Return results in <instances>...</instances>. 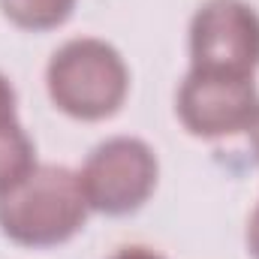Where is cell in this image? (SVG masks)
<instances>
[{"mask_svg": "<svg viewBox=\"0 0 259 259\" xmlns=\"http://www.w3.org/2000/svg\"><path fill=\"white\" fill-rule=\"evenodd\" d=\"M130 88L124 58L103 39L81 36L61 46L49 64L55 106L81 121H100L121 109Z\"/></svg>", "mask_w": 259, "mask_h": 259, "instance_id": "2", "label": "cell"}, {"mask_svg": "<svg viewBox=\"0 0 259 259\" xmlns=\"http://www.w3.org/2000/svg\"><path fill=\"white\" fill-rule=\"evenodd\" d=\"M190 55L199 72L253 75L259 66V15L244 0H208L190 27Z\"/></svg>", "mask_w": 259, "mask_h": 259, "instance_id": "4", "label": "cell"}, {"mask_svg": "<svg viewBox=\"0 0 259 259\" xmlns=\"http://www.w3.org/2000/svg\"><path fill=\"white\" fill-rule=\"evenodd\" d=\"M112 259H163V256L154 253V250H148V247H124V250H118Z\"/></svg>", "mask_w": 259, "mask_h": 259, "instance_id": "10", "label": "cell"}, {"mask_svg": "<svg viewBox=\"0 0 259 259\" xmlns=\"http://www.w3.org/2000/svg\"><path fill=\"white\" fill-rule=\"evenodd\" d=\"M78 178L94 211L130 214L154 193L157 157L142 139L115 136L91 151Z\"/></svg>", "mask_w": 259, "mask_h": 259, "instance_id": "3", "label": "cell"}, {"mask_svg": "<svg viewBox=\"0 0 259 259\" xmlns=\"http://www.w3.org/2000/svg\"><path fill=\"white\" fill-rule=\"evenodd\" d=\"M6 18L27 30H49L64 24L75 6V0H0Z\"/></svg>", "mask_w": 259, "mask_h": 259, "instance_id": "7", "label": "cell"}, {"mask_svg": "<svg viewBox=\"0 0 259 259\" xmlns=\"http://www.w3.org/2000/svg\"><path fill=\"white\" fill-rule=\"evenodd\" d=\"M247 133H250L253 148H256V154H259V109H256V115H253V121L247 124ZM247 247H250L253 259H259V205H256V211L250 214V226H247Z\"/></svg>", "mask_w": 259, "mask_h": 259, "instance_id": "8", "label": "cell"}, {"mask_svg": "<svg viewBox=\"0 0 259 259\" xmlns=\"http://www.w3.org/2000/svg\"><path fill=\"white\" fill-rule=\"evenodd\" d=\"M6 124H15V91L6 75H0V127Z\"/></svg>", "mask_w": 259, "mask_h": 259, "instance_id": "9", "label": "cell"}, {"mask_svg": "<svg viewBox=\"0 0 259 259\" xmlns=\"http://www.w3.org/2000/svg\"><path fill=\"white\" fill-rule=\"evenodd\" d=\"M33 166H36L33 142L18 127V121L0 127V193L9 190L15 181H21Z\"/></svg>", "mask_w": 259, "mask_h": 259, "instance_id": "6", "label": "cell"}, {"mask_svg": "<svg viewBox=\"0 0 259 259\" xmlns=\"http://www.w3.org/2000/svg\"><path fill=\"white\" fill-rule=\"evenodd\" d=\"M88 211L78 172L66 166H33L0 193V229L18 244L52 247L81 229Z\"/></svg>", "mask_w": 259, "mask_h": 259, "instance_id": "1", "label": "cell"}, {"mask_svg": "<svg viewBox=\"0 0 259 259\" xmlns=\"http://www.w3.org/2000/svg\"><path fill=\"white\" fill-rule=\"evenodd\" d=\"M259 109L253 75H223L190 69L178 91V115L193 136H229L247 130Z\"/></svg>", "mask_w": 259, "mask_h": 259, "instance_id": "5", "label": "cell"}]
</instances>
